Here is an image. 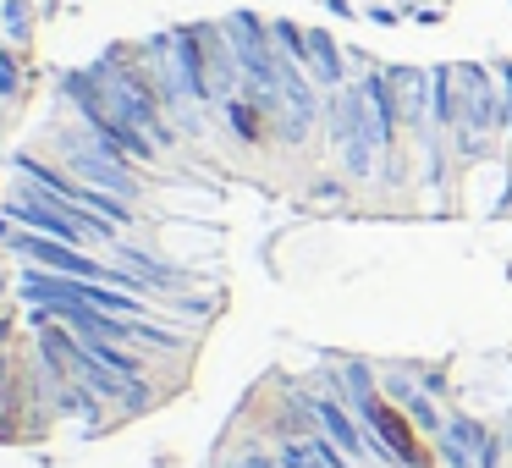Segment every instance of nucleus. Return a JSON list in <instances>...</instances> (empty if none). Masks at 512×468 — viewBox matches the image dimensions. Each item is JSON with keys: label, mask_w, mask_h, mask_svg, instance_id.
<instances>
[{"label": "nucleus", "mask_w": 512, "mask_h": 468, "mask_svg": "<svg viewBox=\"0 0 512 468\" xmlns=\"http://www.w3.org/2000/svg\"><path fill=\"white\" fill-rule=\"evenodd\" d=\"M353 413L364 419L369 446H375V463L386 468H419V441H413V419L402 408H391L380 391H364L353 402Z\"/></svg>", "instance_id": "f257e3e1"}, {"label": "nucleus", "mask_w": 512, "mask_h": 468, "mask_svg": "<svg viewBox=\"0 0 512 468\" xmlns=\"http://www.w3.org/2000/svg\"><path fill=\"white\" fill-rule=\"evenodd\" d=\"M12 248L23 259H34L39 270H56V276H78V281H111V265L89 259L83 248L61 243V237H28V232H12Z\"/></svg>", "instance_id": "f03ea898"}, {"label": "nucleus", "mask_w": 512, "mask_h": 468, "mask_svg": "<svg viewBox=\"0 0 512 468\" xmlns=\"http://www.w3.org/2000/svg\"><path fill=\"white\" fill-rule=\"evenodd\" d=\"M298 402L314 413V424H320V430L331 435V441L342 446L347 457H375V446H369V430H364V419H358V413L347 408L342 397H331V391H303Z\"/></svg>", "instance_id": "7ed1b4c3"}, {"label": "nucleus", "mask_w": 512, "mask_h": 468, "mask_svg": "<svg viewBox=\"0 0 512 468\" xmlns=\"http://www.w3.org/2000/svg\"><path fill=\"white\" fill-rule=\"evenodd\" d=\"M391 397H397L402 408H408V419H413V424H424V430H435V435L446 430V419L435 413V402H430V397H419V391H408V375H391Z\"/></svg>", "instance_id": "20e7f679"}, {"label": "nucleus", "mask_w": 512, "mask_h": 468, "mask_svg": "<svg viewBox=\"0 0 512 468\" xmlns=\"http://www.w3.org/2000/svg\"><path fill=\"white\" fill-rule=\"evenodd\" d=\"M226 468H281V452H265V446H237V457Z\"/></svg>", "instance_id": "39448f33"}, {"label": "nucleus", "mask_w": 512, "mask_h": 468, "mask_svg": "<svg viewBox=\"0 0 512 468\" xmlns=\"http://www.w3.org/2000/svg\"><path fill=\"white\" fill-rule=\"evenodd\" d=\"M12 342V320H6V314H0V347Z\"/></svg>", "instance_id": "423d86ee"}, {"label": "nucleus", "mask_w": 512, "mask_h": 468, "mask_svg": "<svg viewBox=\"0 0 512 468\" xmlns=\"http://www.w3.org/2000/svg\"><path fill=\"white\" fill-rule=\"evenodd\" d=\"M0 386H6V358H0Z\"/></svg>", "instance_id": "0eeeda50"}, {"label": "nucleus", "mask_w": 512, "mask_h": 468, "mask_svg": "<svg viewBox=\"0 0 512 468\" xmlns=\"http://www.w3.org/2000/svg\"><path fill=\"white\" fill-rule=\"evenodd\" d=\"M507 446H512V413H507Z\"/></svg>", "instance_id": "6e6552de"}, {"label": "nucleus", "mask_w": 512, "mask_h": 468, "mask_svg": "<svg viewBox=\"0 0 512 468\" xmlns=\"http://www.w3.org/2000/svg\"><path fill=\"white\" fill-rule=\"evenodd\" d=\"M0 292H6V281H0Z\"/></svg>", "instance_id": "1a4fd4ad"}]
</instances>
